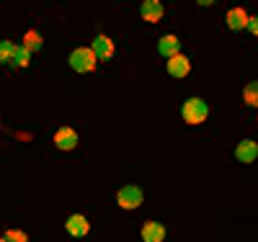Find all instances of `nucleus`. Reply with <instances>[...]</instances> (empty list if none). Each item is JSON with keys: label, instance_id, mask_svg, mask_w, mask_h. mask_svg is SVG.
<instances>
[{"label": "nucleus", "instance_id": "f257e3e1", "mask_svg": "<svg viewBox=\"0 0 258 242\" xmlns=\"http://www.w3.org/2000/svg\"><path fill=\"white\" fill-rule=\"evenodd\" d=\"M96 64H98V59H96L93 49H88V47L73 49V54H70V67H73L75 72H93Z\"/></svg>", "mask_w": 258, "mask_h": 242}, {"label": "nucleus", "instance_id": "f03ea898", "mask_svg": "<svg viewBox=\"0 0 258 242\" xmlns=\"http://www.w3.org/2000/svg\"><path fill=\"white\" fill-rule=\"evenodd\" d=\"M183 121L186 124H191V126H197V124H202L204 119H207V114H209V108H207V103L202 101V98H188L186 103H183Z\"/></svg>", "mask_w": 258, "mask_h": 242}, {"label": "nucleus", "instance_id": "7ed1b4c3", "mask_svg": "<svg viewBox=\"0 0 258 242\" xmlns=\"http://www.w3.org/2000/svg\"><path fill=\"white\" fill-rule=\"evenodd\" d=\"M116 201L121 209H137L142 204V188L140 186H124L116 193Z\"/></svg>", "mask_w": 258, "mask_h": 242}, {"label": "nucleus", "instance_id": "20e7f679", "mask_svg": "<svg viewBox=\"0 0 258 242\" xmlns=\"http://www.w3.org/2000/svg\"><path fill=\"white\" fill-rule=\"evenodd\" d=\"M188 70H191V62H188V57H183L181 52L178 54H173V57H168V72H170V77H186L188 75Z\"/></svg>", "mask_w": 258, "mask_h": 242}, {"label": "nucleus", "instance_id": "39448f33", "mask_svg": "<svg viewBox=\"0 0 258 242\" xmlns=\"http://www.w3.org/2000/svg\"><path fill=\"white\" fill-rule=\"evenodd\" d=\"M91 49H93L96 59H111V57H114V41H111L109 36L98 34V36L93 39V44H91Z\"/></svg>", "mask_w": 258, "mask_h": 242}, {"label": "nucleus", "instance_id": "423d86ee", "mask_svg": "<svg viewBox=\"0 0 258 242\" xmlns=\"http://www.w3.org/2000/svg\"><path fill=\"white\" fill-rule=\"evenodd\" d=\"M54 144L59 149H75L78 147V131L70 129V126H62L57 129V134H54Z\"/></svg>", "mask_w": 258, "mask_h": 242}, {"label": "nucleus", "instance_id": "0eeeda50", "mask_svg": "<svg viewBox=\"0 0 258 242\" xmlns=\"http://www.w3.org/2000/svg\"><path fill=\"white\" fill-rule=\"evenodd\" d=\"M64 229H68V234H73V237H83V234H88L91 224L83 214H73V216H68V222H64Z\"/></svg>", "mask_w": 258, "mask_h": 242}, {"label": "nucleus", "instance_id": "6e6552de", "mask_svg": "<svg viewBox=\"0 0 258 242\" xmlns=\"http://www.w3.org/2000/svg\"><path fill=\"white\" fill-rule=\"evenodd\" d=\"M140 13H142V18L145 21H150V24H155V21H160L163 18V3L160 0H145L142 3V8H140Z\"/></svg>", "mask_w": 258, "mask_h": 242}, {"label": "nucleus", "instance_id": "1a4fd4ad", "mask_svg": "<svg viewBox=\"0 0 258 242\" xmlns=\"http://www.w3.org/2000/svg\"><path fill=\"white\" fill-rule=\"evenodd\" d=\"M235 157H238L240 163H253L258 157V144L250 142V139H243L238 147H235Z\"/></svg>", "mask_w": 258, "mask_h": 242}, {"label": "nucleus", "instance_id": "9d476101", "mask_svg": "<svg viewBox=\"0 0 258 242\" xmlns=\"http://www.w3.org/2000/svg\"><path fill=\"white\" fill-rule=\"evenodd\" d=\"M142 239L145 242H163L165 239V227L160 222H147L142 227Z\"/></svg>", "mask_w": 258, "mask_h": 242}, {"label": "nucleus", "instance_id": "9b49d317", "mask_svg": "<svg viewBox=\"0 0 258 242\" xmlns=\"http://www.w3.org/2000/svg\"><path fill=\"white\" fill-rule=\"evenodd\" d=\"M248 18H250V16H248L243 8H235V11L227 13V26H230L232 31H240V29L248 26Z\"/></svg>", "mask_w": 258, "mask_h": 242}, {"label": "nucleus", "instance_id": "f8f14e48", "mask_svg": "<svg viewBox=\"0 0 258 242\" xmlns=\"http://www.w3.org/2000/svg\"><path fill=\"white\" fill-rule=\"evenodd\" d=\"M178 49H181V41H178L176 36H163L160 44H158V52H160L165 59L173 57V54H178Z\"/></svg>", "mask_w": 258, "mask_h": 242}, {"label": "nucleus", "instance_id": "ddd939ff", "mask_svg": "<svg viewBox=\"0 0 258 242\" xmlns=\"http://www.w3.org/2000/svg\"><path fill=\"white\" fill-rule=\"evenodd\" d=\"M29 59H31V52H29L26 47H16L11 64H16V67H26V64H29Z\"/></svg>", "mask_w": 258, "mask_h": 242}, {"label": "nucleus", "instance_id": "4468645a", "mask_svg": "<svg viewBox=\"0 0 258 242\" xmlns=\"http://www.w3.org/2000/svg\"><path fill=\"white\" fill-rule=\"evenodd\" d=\"M24 47H26L29 52L41 49V36H39L36 31H26V36H24Z\"/></svg>", "mask_w": 258, "mask_h": 242}, {"label": "nucleus", "instance_id": "2eb2a0df", "mask_svg": "<svg viewBox=\"0 0 258 242\" xmlns=\"http://www.w3.org/2000/svg\"><path fill=\"white\" fill-rule=\"evenodd\" d=\"M243 96H245V103H248V106H255V108H258V83H248Z\"/></svg>", "mask_w": 258, "mask_h": 242}, {"label": "nucleus", "instance_id": "dca6fc26", "mask_svg": "<svg viewBox=\"0 0 258 242\" xmlns=\"http://www.w3.org/2000/svg\"><path fill=\"white\" fill-rule=\"evenodd\" d=\"M13 52H16V47L11 41H0V62H11L13 59Z\"/></svg>", "mask_w": 258, "mask_h": 242}, {"label": "nucleus", "instance_id": "f3484780", "mask_svg": "<svg viewBox=\"0 0 258 242\" xmlns=\"http://www.w3.org/2000/svg\"><path fill=\"white\" fill-rule=\"evenodd\" d=\"M0 242H29V239H26V234H24V232L11 229V232H6V234H3V239H0Z\"/></svg>", "mask_w": 258, "mask_h": 242}, {"label": "nucleus", "instance_id": "a211bd4d", "mask_svg": "<svg viewBox=\"0 0 258 242\" xmlns=\"http://www.w3.org/2000/svg\"><path fill=\"white\" fill-rule=\"evenodd\" d=\"M253 36H258V16H253V18H248V26H245Z\"/></svg>", "mask_w": 258, "mask_h": 242}, {"label": "nucleus", "instance_id": "6ab92c4d", "mask_svg": "<svg viewBox=\"0 0 258 242\" xmlns=\"http://www.w3.org/2000/svg\"><path fill=\"white\" fill-rule=\"evenodd\" d=\"M197 3H199V6H212L214 0H197Z\"/></svg>", "mask_w": 258, "mask_h": 242}]
</instances>
